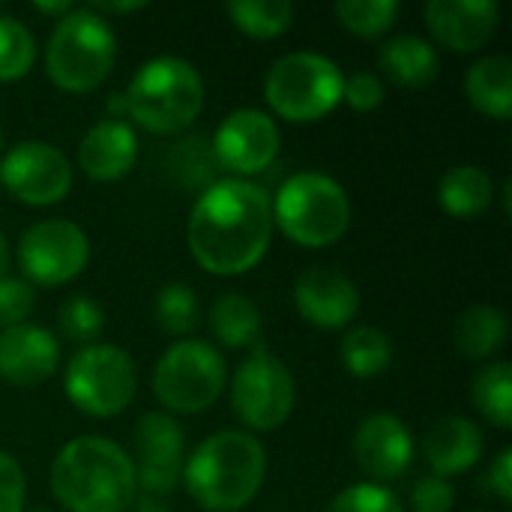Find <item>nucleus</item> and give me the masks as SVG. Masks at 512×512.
Wrapping results in <instances>:
<instances>
[{"instance_id":"nucleus-36","label":"nucleus","mask_w":512,"mask_h":512,"mask_svg":"<svg viewBox=\"0 0 512 512\" xmlns=\"http://www.w3.org/2000/svg\"><path fill=\"white\" fill-rule=\"evenodd\" d=\"M387 96V87L384 81L375 75V72H366V69H357L345 78L342 84V99L354 108V111H375Z\"/></svg>"},{"instance_id":"nucleus-9","label":"nucleus","mask_w":512,"mask_h":512,"mask_svg":"<svg viewBox=\"0 0 512 512\" xmlns=\"http://www.w3.org/2000/svg\"><path fill=\"white\" fill-rule=\"evenodd\" d=\"M66 399L87 417L105 420L129 408L138 390L135 360L117 345H84L72 354L63 375Z\"/></svg>"},{"instance_id":"nucleus-38","label":"nucleus","mask_w":512,"mask_h":512,"mask_svg":"<svg viewBox=\"0 0 512 512\" xmlns=\"http://www.w3.org/2000/svg\"><path fill=\"white\" fill-rule=\"evenodd\" d=\"M27 498V480L15 456L0 450V512H21Z\"/></svg>"},{"instance_id":"nucleus-20","label":"nucleus","mask_w":512,"mask_h":512,"mask_svg":"<svg viewBox=\"0 0 512 512\" xmlns=\"http://www.w3.org/2000/svg\"><path fill=\"white\" fill-rule=\"evenodd\" d=\"M486 450L483 429L468 417H444L429 426L423 438V456L435 477H459L471 471Z\"/></svg>"},{"instance_id":"nucleus-42","label":"nucleus","mask_w":512,"mask_h":512,"mask_svg":"<svg viewBox=\"0 0 512 512\" xmlns=\"http://www.w3.org/2000/svg\"><path fill=\"white\" fill-rule=\"evenodd\" d=\"M135 512H171V507L165 504V498H150V495H135L132 501Z\"/></svg>"},{"instance_id":"nucleus-41","label":"nucleus","mask_w":512,"mask_h":512,"mask_svg":"<svg viewBox=\"0 0 512 512\" xmlns=\"http://www.w3.org/2000/svg\"><path fill=\"white\" fill-rule=\"evenodd\" d=\"M33 9L42 12V15H57V18H63V15L72 12L75 6H72L69 0H33Z\"/></svg>"},{"instance_id":"nucleus-4","label":"nucleus","mask_w":512,"mask_h":512,"mask_svg":"<svg viewBox=\"0 0 512 512\" xmlns=\"http://www.w3.org/2000/svg\"><path fill=\"white\" fill-rule=\"evenodd\" d=\"M129 117L156 135L189 129L204 111L201 72L183 57H153L138 66L126 90Z\"/></svg>"},{"instance_id":"nucleus-18","label":"nucleus","mask_w":512,"mask_h":512,"mask_svg":"<svg viewBox=\"0 0 512 512\" xmlns=\"http://www.w3.org/2000/svg\"><path fill=\"white\" fill-rule=\"evenodd\" d=\"M60 366V342L48 327L18 324L0 333V378L12 387H39Z\"/></svg>"},{"instance_id":"nucleus-27","label":"nucleus","mask_w":512,"mask_h":512,"mask_svg":"<svg viewBox=\"0 0 512 512\" xmlns=\"http://www.w3.org/2000/svg\"><path fill=\"white\" fill-rule=\"evenodd\" d=\"M231 24L252 39L282 36L294 21V3L288 0H231L225 3Z\"/></svg>"},{"instance_id":"nucleus-25","label":"nucleus","mask_w":512,"mask_h":512,"mask_svg":"<svg viewBox=\"0 0 512 512\" xmlns=\"http://www.w3.org/2000/svg\"><path fill=\"white\" fill-rule=\"evenodd\" d=\"M261 324V309L246 294H222L210 309V330L225 348L258 345Z\"/></svg>"},{"instance_id":"nucleus-2","label":"nucleus","mask_w":512,"mask_h":512,"mask_svg":"<svg viewBox=\"0 0 512 512\" xmlns=\"http://www.w3.org/2000/svg\"><path fill=\"white\" fill-rule=\"evenodd\" d=\"M48 480L54 498L69 512H126L138 495L132 456L96 435L63 444Z\"/></svg>"},{"instance_id":"nucleus-16","label":"nucleus","mask_w":512,"mask_h":512,"mask_svg":"<svg viewBox=\"0 0 512 512\" xmlns=\"http://www.w3.org/2000/svg\"><path fill=\"white\" fill-rule=\"evenodd\" d=\"M354 456L366 477L387 483L402 477L414 462V435L393 414H369L354 432Z\"/></svg>"},{"instance_id":"nucleus-3","label":"nucleus","mask_w":512,"mask_h":512,"mask_svg":"<svg viewBox=\"0 0 512 512\" xmlns=\"http://www.w3.org/2000/svg\"><path fill=\"white\" fill-rule=\"evenodd\" d=\"M267 477V450L252 432L222 429L204 438L183 462V483L207 512H240Z\"/></svg>"},{"instance_id":"nucleus-40","label":"nucleus","mask_w":512,"mask_h":512,"mask_svg":"<svg viewBox=\"0 0 512 512\" xmlns=\"http://www.w3.org/2000/svg\"><path fill=\"white\" fill-rule=\"evenodd\" d=\"M144 6H147L144 0H93L90 3V9L96 15H102V18H108V15H129V12H138Z\"/></svg>"},{"instance_id":"nucleus-34","label":"nucleus","mask_w":512,"mask_h":512,"mask_svg":"<svg viewBox=\"0 0 512 512\" xmlns=\"http://www.w3.org/2000/svg\"><path fill=\"white\" fill-rule=\"evenodd\" d=\"M324 512H405L396 492L378 483H357L342 489Z\"/></svg>"},{"instance_id":"nucleus-23","label":"nucleus","mask_w":512,"mask_h":512,"mask_svg":"<svg viewBox=\"0 0 512 512\" xmlns=\"http://www.w3.org/2000/svg\"><path fill=\"white\" fill-rule=\"evenodd\" d=\"M495 180L480 165H456L438 183V201L453 219H477L492 207Z\"/></svg>"},{"instance_id":"nucleus-46","label":"nucleus","mask_w":512,"mask_h":512,"mask_svg":"<svg viewBox=\"0 0 512 512\" xmlns=\"http://www.w3.org/2000/svg\"><path fill=\"white\" fill-rule=\"evenodd\" d=\"M30 512H48V510H30Z\"/></svg>"},{"instance_id":"nucleus-44","label":"nucleus","mask_w":512,"mask_h":512,"mask_svg":"<svg viewBox=\"0 0 512 512\" xmlns=\"http://www.w3.org/2000/svg\"><path fill=\"white\" fill-rule=\"evenodd\" d=\"M6 270H9V243H6V237L0 231V279L6 276Z\"/></svg>"},{"instance_id":"nucleus-10","label":"nucleus","mask_w":512,"mask_h":512,"mask_svg":"<svg viewBox=\"0 0 512 512\" xmlns=\"http://www.w3.org/2000/svg\"><path fill=\"white\" fill-rule=\"evenodd\" d=\"M297 402V384L291 369L264 345L237 366L231 378V408L237 420L252 432H276L288 423Z\"/></svg>"},{"instance_id":"nucleus-19","label":"nucleus","mask_w":512,"mask_h":512,"mask_svg":"<svg viewBox=\"0 0 512 512\" xmlns=\"http://www.w3.org/2000/svg\"><path fill=\"white\" fill-rule=\"evenodd\" d=\"M138 159V135L123 120H99L78 144V165L90 180L111 183L126 177Z\"/></svg>"},{"instance_id":"nucleus-1","label":"nucleus","mask_w":512,"mask_h":512,"mask_svg":"<svg viewBox=\"0 0 512 512\" xmlns=\"http://www.w3.org/2000/svg\"><path fill=\"white\" fill-rule=\"evenodd\" d=\"M270 240L273 204L258 183L225 177L198 192L186 225V243L207 273H249L267 255Z\"/></svg>"},{"instance_id":"nucleus-6","label":"nucleus","mask_w":512,"mask_h":512,"mask_svg":"<svg viewBox=\"0 0 512 512\" xmlns=\"http://www.w3.org/2000/svg\"><path fill=\"white\" fill-rule=\"evenodd\" d=\"M273 204V225L306 249H327L351 228V198L345 186L321 171L288 177Z\"/></svg>"},{"instance_id":"nucleus-37","label":"nucleus","mask_w":512,"mask_h":512,"mask_svg":"<svg viewBox=\"0 0 512 512\" xmlns=\"http://www.w3.org/2000/svg\"><path fill=\"white\" fill-rule=\"evenodd\" d=\"M456 504V489L444 477H423L411 489V510L414 512H450Z\"/></svg>"},{"instance_id":"nucleus-47","label":"nucleus","mask_w":512,"mask_h":512,"mask_svg":"<svg viewBox=\"0 0 512 512\" xmlns=\"http://www.w3.org/2000/svg\"><path fill=\"white\" fill-rule=\"evenodd\" d=\"M471 512H486V510H471Z\"/></svg>"},{"instance_id":"nucleus-32","label":"nucleus","mask_w":512,"mask_h":512,"mask_svg":"<svg viewBox=\"0 0 512 512\" xmlns=\"http://www.w3.org/2000/svg\"><path fill=\"white\" fill-rule=\"evenodd\" d=\"M171 168H174V177L186 186V189H207L213 180V168H216V159H213V150H210V141H204L201 135H192L186 141H180L171 153Z\"/></svg>"},{"instance_id":"nucleus-14","label":"nucleus","mask_w":512,"mask_h":512,"mask_svg":"<svg viewBox=\"0 0 512 512\" xmlns=\"http://www.w3.org/2000/svg\"><path fill=\"white\" fill-rule=\"evenodd\" d=\"M210 150L219 168L246 180L273 165L279 153V126L267 111L237 108L219 123Z\"/></svg>"},{"instance_id":"nucleus-24","label":"nucleus","mask_w":512,"mask_h":512,"mask_svg":"<svg viewBox=\"0 0 512 512\" xmlns=\"http://www.w3.org/2000/svg\"><path fill=\"white\" fill-rule=\"evenodd\" d=\"M456 351L474 363L495 357L507 345V315L498 306L477 303L465 309L456 321Z\"/></svg>"},{"instance_id":"nucleus-31","label":"nucleus","mask_w":512,"mask_h":512,"mask_svg":"<svg viewBox=\"0 0 512 512\" xmlns=\"http://www.w3.org/2000/svg\"><path fill=\"white\" fill-rule=\"evenodd\" d=\"M36 39L24 21L0 15V81H18L33 69Z\"/></svg>"},{"instance_id":"nucleus-5","label":"nucleus","mask_w":512,"mask_h":512,"mask_svg":"<svg viewBox=\"0 0 512 512\" xmlns=\"http://www.w3.org/2000/svg\"><path fill=\"white\" fill-rule=\"evenodd\" d=\"M117 36L108 18L90 6H75L57 18L45 45V72L66 93L96 90L114 69Z\"/></svg>"},{"instance_id":"nucleus-39","label":"nucleus","mask_w":512,"mask_h":512,"mask_svg":"<svg viewBox=\"0 0 512 512\" xmlns=\"http://www.w3.org/2000/svg\"><path fill=\"white\" fill-rule=\"evenodd\" d=\"M486 489L504 504L510 507L512 504V450H501L495 456V462L489 465V474H486Z\"/></svg>"},{"instance_id":"nucleus-26","label":"nucleus","mask_w":512,"mask_h":512,"mask_svg":"<svg viewBox=\"0 0 512 512\" xmlns=\"http://www.w3.org/2000/svg\"><path fill=\"white\" fill-rule=\"evenodd\" d=\"M339 357L354 378H378L393 363V342L381 327L360 324L342 336Z\"/></svg>"},{"instance_id":"nucleus-45","label":"nucleus","mask_w":512,"mask_h":512,"mask_svg":"<svg viewBox=\"0 0 512 512\" xmlns=\"http://www.w3.org/2000/svg\"><path fill=\"white\" fill-rule=\"evenodd\" d=\"M0 153H3V126H0Z\"/></svg>"},{"instance_id":"nucleus-12","label":"nucleus","mask_w":512,"mask_h":512,"mask_svg":"<svg viewBox=\"0 0 512 512\" xmlns=\"http://www.w3.org/2000/svg\"><path fill=\"white\" fill-rule=\"evenodd\" d=\"M0 186L21 204L51 207L69 195L72 165L48 141H18L0 159Z\"/></svg>"},{"instance_id":"nucleus-7","label":"nucleus","mask_w":512,"mask_h":512,"mask_svg":"<svg viewBox=\"0 0 512 512\" xmlns=\"http://www.w3.org/2000/svg\"><path fill=\"white\" fill-rule=\"evenodd\" d=\"M345 75L336 60L315 51L279 57L264 78V99L273 114L294 123H315L342 102Z\"/></svg>"},{"instance_id":"nucleus-22","label":"nucleus","mask_w":512,"mask_h":512,"mask_svg":"<svg viewBox=\"0 0 512 512\" xmlns=\"http://www.w3.org/2000/svg\"><path fill=\"white\" fill-rule=\"evenodd\" d=\"M465 93L471 105L495 120L512 114V60L507 54L480 57L465 75Z\"/></svg>"},{"instance_id":"nucleus-21","label":"nucleus","mask_w":512,"mask_h":512,"mask_svg":"<svg viewBox=\"0 0 512 512\" xmlns=\"http://www.w3.org/2000/svg\"><path fill=\"white\" fill-rule=\"evenodd\" d=\"M378 63L399 87H426L441 72V57L435 45L414 33H399L387 39L378 51Z\"/></svg>"},{"instance_id":"nucleus-43","label":"nucleus","mask_w":512,"mask_h":512,"mask_svg":"<svg viewBox=\"0 0 512 512\" xmlns=\"http://www.w3.org/2000/svg\"><path fill=\"white\" fill-rule=\"evenodd\" d=\"M108 114L111 120H120V117H129V105H126V93H111L108 96Z\"/></svg>"},{"instance_id":"nucleus-11","label":"nucleus","mask_w":512,"mask_h":512,"mask_svg":"<svg viewBox=\"0 0 512 512\" xmlns=\"http://www.w3.org/2000/svg\"><path fill=\"white\" fill-rule=\"evenodd\" d=\"M90 261V240L81 225L69 219L33 222L18 240V267L27 285L57 288L84 273Z\"/></svg>"},{"instance_id":"nucleus-35","label":"nucleus","mask_w":512,"mask_h":512,"mask_svg":"<svg viewBox=\"0 0 512 512\" xmlns=\"http://www.w3.org/2000/svg\"><path fill=\"white\" fill-rule=\"evenodd\" d=\"M33 306H36L33 285H27L24 279H15V276L0 279V333L12 330L18 324H27Z\"/></svg>"},{"instance_id":"nucleus-29","label":"nucleus","mask_w":512,"mask_h":512,"mask_svg":"<svg viewBox=\"0 0 512 512\" xmlns=\"http://www.w3.org/2000/svg\"><path fill=\"white\" fill-rule=\"evenodd\" d=\"M153 315L168 336H189L198 327V297L186 282H168L156 294Z\"/></svg>"},{"instance_id":"nucleus-28","label":"nucleus","mask_w":512,"mask_h":512,"mask_svg":"<svg viewBox=\"0 0 512 512\" xmlns=\"http://www.w3.org/2000/svg\"><path fill=\"white\" fill-rule=\"evenodd\" d=\"M471 399L480 411V417H486L492 426L498 429H510L512 426V369L510 363L498 360L489 363L477 372L474 384H471Z\"/></svg>"},{"instance_id":"nucleus-8","label":"nucleus","mask_w":512,"mask_h":512,"mask_svg":"<svg viewBox=\"0 0 512 512\" xmlns=\"http://www.w3.org/2000/svg\"><path fill=\"white\" fill-rule=\"evenodd\" d=\"M225 360L201 339H177L156 360L153 393L171 414H201L225 393Z\"/></svg>"},{"instance_id":"nucleus-15","label":"nucleus","mask_w":512,"mask_h":512,"mask_svg":"<svg viewBox=\"0 0 512 512\" xmlns=\"http://www.w3.org/2000/svg\"><path fill=\"white\" fill-rule=\"evenodd\" d=\"M294 303L312 327L345 330L360 312V291L342 270L309 267L294 282Z\"/></svg>"},{"instance_id":"nucleus-17","label":"nucleus","mask_w":512,"mask_h":512,"mask_svg":"<svg viewBox=\"0 0 512 512\" xmlns=\"http://www.w3.org/2000/svg\"><path fill=\"white\" fill-rule=\"evenodd\" d=\"M426 24L435 42L450 51L471 54L489 45L501 24V6L495 0H429Z\"/></svg>"},{"instance_id":"nucleus-13","label":"nucleus","mask_w":512,"mask_h":512,"mask_svg":"<svg viewBox=\"0 0 512 512\" xmlns=\"http://www.w3.org/2000/svg\"><path fill=\"white\" fill-rule=\"evenodd\" d=\"M186 462V438L180 423L165 411H147L135 423V483L141 495L168 498Z\"/></svg>"},{"instance_id":"nucleus-30","label":"nucleus","mask_w":512,"mask_h":512,"mask_svg":"<svg viewBox=\"0 0 512 512\" xmlns=\"http://www.w3.org/2000/svg\"><path fill=\"white\" fill-rule=\"evenodd\" d=\"M333 12L345 30L363 39H375L396 24L399 3L396 0H339Z\"/></svg>"},{"instance_id":"nucleus-33","label":"nucleus","mask_w":512,"mask_h":512,"mask_svg":"<svg viewBox=\"0 0 512 512\" xmlns=\"http://www.w3.org/2000/svg\"><path fill=\"white\" fill-rule=\"evenodd\" d=\"M57 327L66 339L72 342H84V345H93V339L102 333L105 327V312L102 306L87 297V294H72L60 312H57Z\"/></svg>"}]
</instances>
